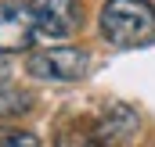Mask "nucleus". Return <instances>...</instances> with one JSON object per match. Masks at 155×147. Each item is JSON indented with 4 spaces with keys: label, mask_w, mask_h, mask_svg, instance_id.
Instances as JSON below:
<instances>
[{
    "label": "nucleus",
    "mask_w": 155,
    "mask_h": 147,
    "mask_svg": "<svg viewBox=\"0 0 155 147\" xmlns=\"http://www.w3.org/2000/svg\"><path fill=\"white\" fill-rule=\"evenodd\" d=\"M90 68V54L83 47H47L33 50L25 61V72L40 83H76Z\"/></svg>",
    "instance_id": "f03ea898"
},
{
    "label": "nucleus",
    "mask_w": 155,
    "mask_h": 147,
    "mask_svg": "<svg viewBox=\"0 0 155 147\" xmlns=\"http://www.w3.org/2000/svg\"><path fill=\"white\" fill-rule=\"evenodd\" d=\"M97 33L116 50L155 43V7L148 0H105L97 11Z\"/></svg>",
    "instance_id": "f257e3e1"
},
{
    "label": "nucleus",
    "mask_w": 155,
    "mask_h": 147,
    "mask_svg": "<svg viewBox=\"0 0 155 147\" xmlns=\"http://www.w3.org/2000/svg\"><path fill=\"white\" fill-rule=\"evenodd\" d=\"M90 129H94V136L105 147H126L137 136V129H141V115L130 104H123V101H112L108 108L90 122Z\"/></svg>",
    "instance_id": "39448f33"
},
{
    "label": "nucleus",
    "mask_w": 155,
    "mask_h": 147,
    "mask_svg": "<svg viewBox=\"0 0 155 147\" xmlns=\"http://www.w3.org/2000/svg\"><path fill=\"white\" fill-rule=\"evenodd\" d=\"M54 147H105L97 136H94V129L90 126H61L58 129V136H54Z\"/></svg>",
    "instance_id": "423d86ee"
},
{
    "label": "nucleus",
    "mask_w": 155,
    "mask_h": 147,
    "mask_svg": "<svg viewBox=\"0 0 155 147\" xmlns=\"http://www.w3.org/2000/svg\"><path fill=\"white\" fill-rule=\"evenodd\" d=\"M29 7L36 14L40 36L47 39H69L83 22L79 0H29Z\"/></svg>",
    "instance_id": "20e7f679"
},
{
    "label": "nucleus",
    "mask_w": 155,
    "mask_h": 147,
    "mask_svg": "<svg viewBox=\"0 0 155 147\" xmlns=\"http://www.w3.org/2000/svg\"><path fill=\"white\" fill-rule=\"evenodd\" d=\"M40 39V25L29 4H4L0 7V54H22L33 50Z\"/></svg>",
    "instance_id": "7ed1b4c3"
},
{
    "label": "nucleus",
    "mask_w": 155,
    "mask_h": 147,
    "mask_svg": "<svg viewBox=\"0 0 155 147\" xmlns=\"http://www.w3.org/2000/svg\"><path fill=\"white\" fill-rule=\"evenodd\" d=\"M0 147H40V140L25 129H0Z\"/></svg>",
    "instance_id": "0eeeda50"
}]
</instances>
